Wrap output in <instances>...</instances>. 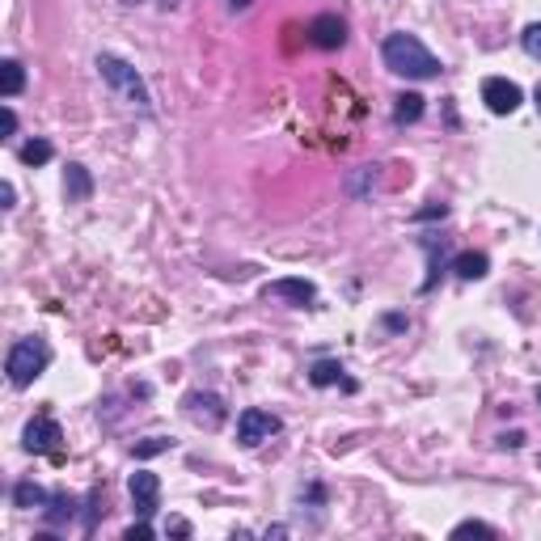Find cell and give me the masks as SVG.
Instances as JSON below:
<instances>
[{
	"instance_id": "cell-1",
	"label": "cell",
	"mask_w": 541,
	"mask_h": 541,
	"mask_svg": "<svg viewBox=\"0 0 541 541\" xmlns=\"http://www.w3.org/2000/svg\"><path fill=\"white\" fill-rule=\"evenodd\" d=\"M381 59H385L389 72H398L406 81H431V77H440V59L431 56L415 34H406V30L389 34L385 47H381Z\"/></svg>"
},
{
	"instance_id": "cell-2",
	"label": "cell",
	"mask_w": 541,
	"mask_h": 541,
	"mask_svg": "<svg viewBox=\"0 0 541 541\" xmlns=\"http://www.w3.org/2000/svg\"><path fill=\"white\" fill-rule=\"evenodd\" d=\"M47 364H51L47 338H17L14 347H9V356H5V373H9V381L17 389H26L47 373Z\"/></svg>"
},
{
	"instance_id": "cell-3",
	"label": "cell",
	"mask_w": 541,
	"mask_h": 541,
	"mask_svg": "<svg viewBox=\"0 0 541 541\" xmlns=\"http://www.w3.org/2000/svg\"><path fill=\"white\" fill-rule=\"evenodd\" d=\"M97 72H102V81L111 85L114 94L123 97L127 106H136V111H153V97H149V85L140 81V72L119 56H97Z\"/></svg>"
},
{
	"instance_id": "cell-4",
	"label": "cell",
	"mask_w": 541,
	"mask_h": 541,
	"mask_svg": "<svg viewBox=\"0 0 541 541\" xmlns=\"http://www.w3.org/2000/svg\"><path fill=\"white\" fill-rule=\"evenodd\" d=\"M182 415L191 419L194 428L216 431L224 419H229V406H224L221 393H203V389H191V393L182 398Z\"/></svg>"
},
{
	"instance_id": "cell-5",
	"label": "cell",
	"mask_w": 541,
	"mask_h": 541,
	"mask_svg": "<svg viewBox=\"0 0 541 541\" xmlns=\"http://www.w3.org/2000/svg\"><path fill=\"white\" fill-rule=\"evenodd\" d=\"M279 428H284V423H279V415L250 406V410H241V419H237V445H241V448H258L263 440L279 436Z\"/></svg>"
},
{
	"instance_id": "cell-6",
	"label": "cell",
	"mask_w": 541,
	"mask_h": 541,
	"mask_svg": "<svg viewBox=\"0 0 541 541\" xmlns=\"http://www.w3.org/2000/svg\"><path fill=\"white\" fill-rule=\"evenodd\" d=\"M59 440H64V431H59V423L51 415H39L26 423V436H22V445H26V453H51V457H59Z\"/></svg>"
},
{
	"instance_id": "cell-7",
	"label": "cell",
	"mask_w": 541,
	"mask_h": 541,
	"mask_svg": "<svg viewBox=\"0 0 541 541\" xmlns=\"http://www.w3.org/2000/svg\"><path fill=\"white\" fill-rule=\"evenodd\" d=\"M482 102L491 114H512L520 102H525V94H520V85L508 81V77H486L482 81Z\"/></svg>"
},
{
	"instance_id": "cell-8",
	"label": "cell",
	"mask_w": 541,
	"mask_h": 541,
	"mask_svg": "<svg viewBox=\"0 0 541 541\" xmlns=\"http://www.w3.org/2000/svg\"><path fill=\"white\" fill-rule=\"evenodd\" d=\"M127 491H131L136 516H140V520H149V516L157 512V503H161V478H157V473H149V470H140V473H131Z\"/></svg>"
},
{
	"instance_id": "cell-9",
	"label": "cell",
	"mask_w": 541,
	"mask_h": 541,
	"mask_svg": "<svg viewBox=\"0 0 541 541\" xmlns=\"http://www.w3.org/2000/svg\"><path fill=\"white\" fill-rule=\"evenodd\" d=\"M309 42L321 47V51H338L343 42H347V26H343V17L334 14H321L309 22Z\"/></svg>"
},
{
	"instance_id": "cell-10",
	"label": "cell",
	"mask_w": 541,
	"mask_h": 541,
	"mask_svg": "<svg viewBox=\"0 0 541 541\" xmlns=\"http://www.w3.org/2000/svg\"><path fill=\"white\" fill-rule=\"evenodd\" d=\"M263 296L271 301H292V305H313V296H318V288L309 284V279H275V284H266Z\"/></svg>"
},
{
	"instance_id": "cell-11",
	"label": "cell",
	"mask_w": 541,
	"mask_h": 541,
	"mask_svg": "<svg viewBox=\"0 0 541 541\" xmlns=\"http://www.w3.org/2000/svg\"><path fill=\"white\" fill-rule=\"evenodd\" d=\"M64 194H68V203H85V199L94 194V178H89V169H85V166H68V174H64Z\"/></svg>"
},
{
	"instance_id": "cell-12",
	"label": "cell",
	"mask_w": 541,
	"mask_h": 541,
	"mask_svg": "<svg viewBox=\"0 0 541 541\" xmlns=\"http://www.w3.org/2000/svg\"><path fill=\"white\" fill-rule=\"evenodd\" d=\"M423 119V97L419 94H398L393 97V123L406 127V123H419Z\"/></svg>"
},
{
	"instance_id": "cell-13",
	"label": "cell",
	"mask_w": 541,
	"mask_h": 541,
	"mask_svg": "<svg viewBox=\"0 0 541 541\" xmlns=\"http://www.w3.org/2000/svg\"><path fill=\"white\" fill-rule=\"evenodd\" d=\"M22 89H26V68H22L17 59H5V64H0V94L17 97Z\"/></svg>"
},
{
	"instance_id": "cell-14",
	"label": "cell",
	"mask_w": 541,
	"mask_h": 541,
	"mask_svg": "<svg viewBox=\"0 0 541 541\" xmlns=\"http://www.w3.org/2000/svg\"><path fill=\"white\" fill-rule=\"evenodd\" d=\"M486 254H478V250H465V254H457L453 258V271H457V279H482L486 275Z\"/></svg>"
},
{
	"instance_id": "cell-15",
	"label": "cell",
	"mask_w": 541,
	"mask_h": 541,
	"mask_svg": "<svg viewBox=\"0 0 541 541\" xmlns=\"http://www.w3.org/2000/svg\"><path fill=\"white\" fill-rule=\"evenodd\" d=\"M42 516H47V525H68L72 516H77V500L72 495H51Z\"/></svg>"
},
{
	"instance_id": "cell-16",
	"label": "cell",
	"mask_w": 541,
	"mask_h": 541,
	"mask_svg": "<svg viewBox=\"0 0 541 541\" xmlns=\"http://www.w3.org/2000/svg\"><path fill=\"white\" fill-rule=\"evenodd\" d=\"M309 381H313L318 389L338 385V381H343V364H338V360H318L313 368H309ZM347 385H351V381H347Z\"/></svg>"
},
{
	"instance_id": "cell-17",
	"label": "cell",
	"mask_w": 541,
	"mask_h": 541,
	"mask_svg": "<svg viewBox=\"0 0 541 541\" xmlns=\"http://www.w3.org/2000/svg\"><path fill=\"white\" fill-rule=\"evenodd\" d=\"M47 500H51V495H47L39 482H17L14 486V503H17V508H47Z\"/></svg>"
},
{
	"instance_id": "cell-18",
	"label": "cell",
	"mask_w": 541,
	"mask_h": 541,
	"mask_svg": "<svg viewBox=\"0 0 541 541\" xmlns=\"http://www.w3.org/2000/svg\"><path fill=\"white\" fill-rule=\"evenodd\" d=\"M51 157H56V149H51L47 140H30L26 149H22V161H26V166H47Z\"/></svg>"
},
{
	"instance_id": "cell-19",
	"label": "cell",
	"mask_w": 541,
	"mask_h": 541,
	"mask_svg": "<svg viewBox=\"0 0 541 541\" xmlns=\"http://www.w3.org/2000/svg\"><path fill=\"white\" fill-rule=\"evenodd\" d=\"M169 445H174V440H166V436H149V440H140L131 453L144 461V457H157V453H169Z\"/></svg>"
},
{
	"instance_id": "cell-20",
	"label": "cell",
	"mask_w": 541,
	"mask_h": 541,
	"mask_svg": "<svg viewBox=\"0 0 541 541\" xmlns=\"http://www.w3.org/2000/svg\"><path fill=\"white\" fill-rule=\"evenodd\" d=\"M461 537H495V528L482 525V520H461V525L453 528V541H461Z\"/></svg>"
},
{
	"instance_id": "cell-21",
	"label": "cell",
	"mask_w": 541,
	"mask_h": 541,
	"mask_svg": "<svg viewBox=\"0 0 541 541\" xmlns=\"http://www.w3.org/2000/svg\"><path fill=\"white\" fill-rule=\"evenodd\" d=\"M520 42H525V51L533 59H541V22H533V26L525 30V34H520Z\"/></svg>"
},
{
	"instance_id": "cell-22",
	"label": "cell",
	"mask_w": 541,
	"mask_h": 541,
	"mask_svg": "<svg viewBox=\"0 0 541 541\" xmlns=\"http://www.w3.org/2000/svg\"><path fill=\"white\" fill-rule=\"evenodd\" d=\"M123 537H127V541H149V537H153V528H149V525H144V520H140V525H131V528H127Z\"/></svg>"
},
{
	"instance_id": "cell-23",
	"label": "cell",
	"mask_w": 541,
	"mask_h": 541,
	"mask_svg": "<svg viewBox=\"0 0 541 541\" xmlns=\"http://www.w3.org/2000/svg\"><path fill=\"white\" fill-rule=\"evenodd\" d=\"M436 216H440V221H445V216H448V208H445V203H431V208H423V212H419V216H415V221H436Z\"/></svg>"
},
{
	"instance_id": "cell-24",
	"label": "cell",
	"mask_w": 541,
	"mask_h": 541,
	"mask_svg": "<svg viewBox=\"0 0 541 541\" xmlns=\"http://www.w3.org/2000/svg\"><path fill=\"white\" fill-rule=\"evenodd\" d=\"M525 445V431H508V436H500V448H520Z\"/></svg>"
},
{
	"instance_id": "cell-25",
	"label": "cell",
	"mask_w": 541,
	"mask_h": 541,
	"mask_svg": "<svg viewBox=\"0 0 541 541\" xmlns=\"http://www.w3.org/2000/svg\"><path fill=\"white\" fill-rule=\"evenodd\" d=\"M169 533H174V537H191V525H186V520H169Z\"/></svg>"
},
{
	"instance_id": "cell-26",
	"label": "cell",
	"mask_w": 541,
	"mask_h": 541,
	"mask_svg": "<svg viewBox=\"0 0 541 541\" xmlns=\"http://www.w3.org/2000/svg\"><path fill=\"white\" fill-rule=\"evenodd\" d=\"M0 199H5V208H14V199H17L14 182H5V186H0Z\"/></svg>"
},
{
	"instance_id": "cell-27",
	"label": "cell",
	"mask_w": 541,
	"mask_h": 541,
	"mask_svg": "<svg viewBox=\"0 0 541 541\" xmlns=\"http://www.w3.org/2000/svg\"><path fill=\"white\" fill-rule=\"evenodd\" d=\"M5 131H9V136H14V131H17V114L9 111V106H5Z\"/></svg>"
},
{
	"instance_id": "cell-28",
	"label": "cell",
	"mask_w": 541,
	"mask_h": 541,
	"mask_svg": "<svg viewBox=\"0 0 541 541\" xmlns=\"http://www.w3.org/2000/svg\"><path fill=\"white\" fill-rule=\"evenodd\" d=\"M229 9H233V14L237 9H250V0H229Z\"/></svg>"
},
{
	"instance_id": "cell-29",
	"label": "cell",
	"mask_w": 541,
	"mask_h": 541,
	"mask_svg": "<svg viewBox=\"0 0 541 541\" xmlns=\"http://www.w3.org/2000/svg\"><path fill=\"white\" fill-rule=\"evenodd\" d=\"M131 5H140V0H131ZM157 5H161V9H174L178 0H157Z\"/></svg>"
},
{
	"instance_id": "cell-30",
	"label": "cell",
	"mask_w": 541,
	"mask_h": 541,
	"mask_svg": "<svg viewBox=\"0 0 541 541\" xmlns=\"http://www.w3.org/2000/svg\"><path fill=\"white\" fill-rule=\"evenodd\" d=\"M533 97H537V114H541V85H537V94H533Z\"/></svg>"
},
{
	"instance_id": "cell-31",
	"label": "cell",
	"mask_w": 541,
	"mask_h": 541,
	"mask_svg": "<svg viewBox=\"0 0 541 541\" xmlns=\"http://www.w3.org/2000/svg\"><path fill=\"white\" fill-rule=\"evenodd\" d=\"M537 402H541V389H537Z\"/></svg>"
}]
</instances>
